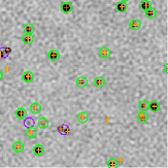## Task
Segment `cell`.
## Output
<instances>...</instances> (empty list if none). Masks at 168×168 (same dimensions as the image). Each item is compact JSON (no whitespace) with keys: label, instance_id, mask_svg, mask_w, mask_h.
<instances>
[{"label":"cell","instance_id":"1","mask_svg":"<svg viewBox=\"0 0 168 168\" xmlns=\"http://www.w3.org/2000/svg\"><path fill=\"white\" fill-rule=\"evenodd\" d=\"M60 9H61V12L63 13H70L73 10V4L71 2H68V1H66V2H63L61 5H60Z\"/></svg>","mask_w":168,"mask_h":168},{"label":"cell","instance_id":"2","mask_svg":"<svg viewBox=\"0 0 168 168\" xmlns=\"http://www.w3.org/2000/svg\"><path fill=\"white\" fill-rule=\"evenodd\" d=\"M98 55L101 59H108L109 57L112 56V51H110L107 46H103V48L99 50Z\"/></svg>","mask_w":168,"mask_h":168},{"label":"cell","instance_id":"3","mask_svg":"<svg viewBox=\"0 0 168 168\" xmlns=\"http://www.w3.org/2000/svg\"><path fill=\"white\" fill-rule=\"evenodd\" d=\"M149 109L151 110L152 113H158L161 109V104L159 101L157 100H152V101L149 102Z\"/></svg>","mask_w":168,"mask_h":168},{"label":"cell","instance_id":"4","mask_svg":"<svg viewBox=\"0 0 168 168\" xmlns=\"http://www.w3.org/2000/svg\"><path fill=\"white\" fill-rule=\"evenodd\" d=\"M15 116L18 120H25L27 118V110L24 107H19L15 112Z\"/></svg>","mask_w":168,"mask_h":168},{"label":"cell","instance_id":"5","mask_svg":"<svg viewBox=\"0 0 168 168\" xmlns=\"http://www.w3.org/2000/svg\"><path fill=\"white\" fill-rule=\"evenodd\" d=\"M60 53L59 51H57V50H51L49 53H48V59L50 60V61H52V62H55L57 61V60H59L60 59Z\"/></svg>","mask_w":168,"mask_h":168},{"label":"cell","instance_id":"6","mask_svg":"<svg viewBox=\"0 0 168 168\" xmlns=\"http://www.w3.org/2000/svg\"><path fill=\"white\" fill-rule=\"evenodd\" d=\"M34 73L31 72V71H25V72L22 74V81H25L27 84H30L34 81Z\"/></svg>","mask_w":168,"mask_h":168},{"label":"cell","instance_id":"7","mask_svg":"<svg viewBox=\"0 0 168 168\" xmlns=\"http://www.w3.org/2000/svg\"><path fill=\"white\" fill-rule=\"evenodd\" d=\"M77 122L80 124H86L89 121V113L87 112H81L76 115Z\"/></svg>","mask_w":168,"mask_h":168},{"label":"cell","instance_id":"8","mask_svg":"<svg viewBox=\"0 0 168 168\" xmlns=\"http://www.w3.org/2000/svg\"><path fill=\"white\" fill-rule=\"evenodd\" d=\"M93 84L97 89H102L103 87L105 86V80L103 76H96L94 78V81H93Z\"/></svg>","mask_w":168,"mask_h":168},{"label":"cell","instance_id":"9","mask_svg":"<svg viewBox=\"0 0 168 168\" xmlns=\"http://www.w3.org/2000/svg\"><path fill=\"white\" fill-rule=\"evenodd\" d=\"M37 134H38L37 129H36L35 127H33V126L29 127V128H28V129L26 130V136H27L28 138H30V139L36 138V137H37Z\"/></svg>","mask_w":168,"mask_h":168},{"label":"cell","instance_id":"10","mask_svg":"<svg viewBox=\"0 0 168 168\" xmlns=\"http://www.w3.org/2000/svg\"><path fill=\"white\" fill-rule=\"evenodd\" d=\"M45 150L44 148V145L40 144H37L36 145H34V148H33V154L36 157H41L42 155L45 154Z\"/></svg>","mask_w":168,"mask_h":168},{"label":"cell","instance_id":"11","mask_svg":"<svg viewBox=\"0 0 168 168\" xmlns=\"http://www.w3.org/2000/svg\"><path fill=\"white\" fill-rule=\"evenodd\" d=\"M57 130L61 135H69L70 134V128L68 127V125H65V124H61L59 125Z\"/></svg>","mask_w":168,"mask_h":168},{"label":"cell","instance_id":"12","mask_svg":"<svg viewBox=\"0 0 168 168\" xmlns=\"http://www.w3.org/2000/svg\"><path fill=\"white\" fill-rule=\"evenodd\" d=\"M76 86L78 88H81V89L86 88L88 86V78L86 76H78L77 80H76Z\"/></svg>","mask_w":168,"mask_h":168},{"label":"cell","instance_id":"13","mask_svg":"<svg viewBox=\"0 0 168 168\" xmlns=\"http://www.w3.org/2000/svg\"><path fill=\"white\" fill-rule=\"evenodd\" d=\"M22 42L26 45H31L34 42V37L32 34H24L22 36Z\"/></svg>","mask_w":168,"mask_h":168},{"label":"cell","instance_id":"14","mask_svg":"<svg viewBox=\"0 0 168 168\" xmlns=\"http://www.w3.org/2000/svg\"><path fill=\"white\" fill-rule=\"evenodd\" d=\"M136 118H137L138 123H140V124H145V123H148V121H149V116L145 112H139Z\"/></svg>","mask_w":168,"mask_h":168},{"label":"cell","instance_id":"15","mask_svg":"<svg viewBox=\"0 0 168 168\" xmlns=\"http://www.w3.org/2000/svg\"><path fill=\"white\" fill-rule=\"evenodd\" d=\"M30 112H31V113H33V115H38L39 113L41 112V105L39 104L38 102H33L32 104L30 105Z\"/></svg>","mask_w":168,"mask_h":168},{"label":"cell","instance_id":"16","mask_svg":"<svg viewBox=\"0 0 168 168\" xmlns=\"http://www.w3.org/2000/svg\"><path fill=\"white\" fill-rule=\"evenodd\" d=\"M140 27H141V22L139 20H137V19L131 20L130 22H129V28H130L131 30L136 31V30L140 29Z\"/></svg>","mask_w":168,"mask_h":168},{"label":"cell","instance_id":"17","mask_svg":"<svg viewBox=\"0 0 168 168\" xmlns=\"http://www.w3.org/2000/svg\"><path fill=\"white\" fill-rule=\"evenodd\" d=\"M13 152L17 153V154H21L23 151H24V148H25V145L22 141H16L15 144H13Z\"/></svg>","mask_w":168,"mask_h":168},{"label":"cell","instance_id":"18","mask_svg":"<svg viewBox=\"0 0 168 168\" xmlns=\"http://www.w3.org/2000/svg\"><path fill=\"white\" fill-rule=\"evenodd\" d=\"M116 8L119 13H126L128 10V4L127 2H124V1H119L117 3L116 5Z\"/></svg>","mask_w":168,"mask_h":168},{"label":"cell","instance_id":"19","mask_svg":"<svg viewBox=\"0 0 168 168\" xmlns=\"http://www.w3.org/2000/svg\"><path fill=\"white\" fill-rule=\"evenodd\" d=\"M37 125H38V127L40 128V129H46V128L49 127L50 122H49V120L46 119V118L41 117L40 119H38V121H37Z\"/></svg>","mask_w":168,"mask_h":168},{"label":"cell","instance_id":"20","mask_svg":"<svg viewBox=\"0 0 168 168\" xmlns=\"http://www.w3.org/2000/svg\"><path fill=\"white\" fill-rule=\"evenodd\" d=\"M144 16H145V18H148V19H150V20L155 19L156 16H157V10L153 8H149L148 10H145L144 12Z\"/></svg>","mask_w":168,"mask_h":168},{"label":"cell","instance_id":"21","mask_svg":"<svg viewBox=\"0 0 168 168\" xmlns=\"http://www.w3.org/2000/svg\"><path fill=\"white\" fill-rule=\"evenodd\" d=\"M138 109L139 112H148L149 110V101L148 100H141L138 103Z\"/></svg>","mask_w":168,"mask_h":168},{"label":"cell","instance_id":"22","mask_svg":"<svg viewBox=\"0 0 168 168\" xmlns=\"http://www.w3.org/2000/svg\"><path fill=\"white\" fill-rule=\"evenodd\" d=\"M151 8H152V2L150 0H142L140 2V9L144 10V12H145V10H148Z\"/></svg>","mask_w":168,"mask_h":168},{"label":"cell","instance_id":"23","mask_svg":"<svg viewBox=\"0 0 168 168\" xmlns=\"http://www.w3.org/2000/svg\"><path fill=\"white\" fill-rule=\"evenodd\" d=\"M23 30L25 34H33V32L35 31V27L32 24H26L24 26Z\"/></svg>","mask_w":168,"mask_h":168},{"label":"cell","instance_id":"24","mask_svg":"<svg viewBox=\"0 0 168 168\" xmlns=\"http://www.w3.org/2000/svg\"><path fill=\"white\" fill-rule=\"evenodd\" d=\"M107 167L108 168H118L119 167V162L115 158H110L107 160Z\"/></svg>","mask_w":168,"mask_h":168},{"label":"cell","instance_id":"25","mask_svg":"<svg viewBox=\"0 0 168 168\" xmlns=\"http://www.w3.org/2000/svg\"><path fill=\"white\" fill-rule=\"evenodd\" d=\"M3 50H4V52H5V54H6V56H8V55H10L12 54V48H9V46H4L3 48Z\"/></svg>","mask_w":168,"mask_h":168},{"label":"cell","instance_id":"26","mask_svg":"<svg viewBox=\"0 0 168 168\" xmlns=\"http://www.w3.org/2000/svg\"><path fill=\"white\" fill-rule=\"evenodd\" d=\"M6 57V54L3 49H0V59H4Z\"/></svg>","mask_w":168,"mask_h":168},{"label":"cell","instance_id":"27","mask_svg":"<svg viewBox=\"0 0 168 168\" xmlns=\"http://www.w3.org/2000/svg\"><path fill=\"white\" fill-rule=\"evenodd\" d=\"M3 77H4V73H3L2 70H0V81H2Z\"/></svg>","mask_w":168,"mask_h":168},{"label":"cell","instance_id":"28","mask_svg":"<svg viewBox=\"0 0 168 168\" xmlns=\"http://www.w3.org/2000/svg\"><path fill=\"white\" fill-rule=\"evenodd\" d=\"M167 67H168V64L166 63V64H165V66H164V72H165L166 74L168 73V70H167Z\"/></svg>","mask_w":168,"mask_h":168},{"label":"cell","instance_id":"29","mask_svg":"<svg viewBox=\"0 0 168 168\" xmlns=\"http://www.w3.org/2000/svg\"><path fill=\"white\" fill-rule=\"evenodd\" d=\"M121 1H124V2H126V1H128V0H121Z\"/></svg>","mask_w":168,"mask_h":168}]
</instances>
